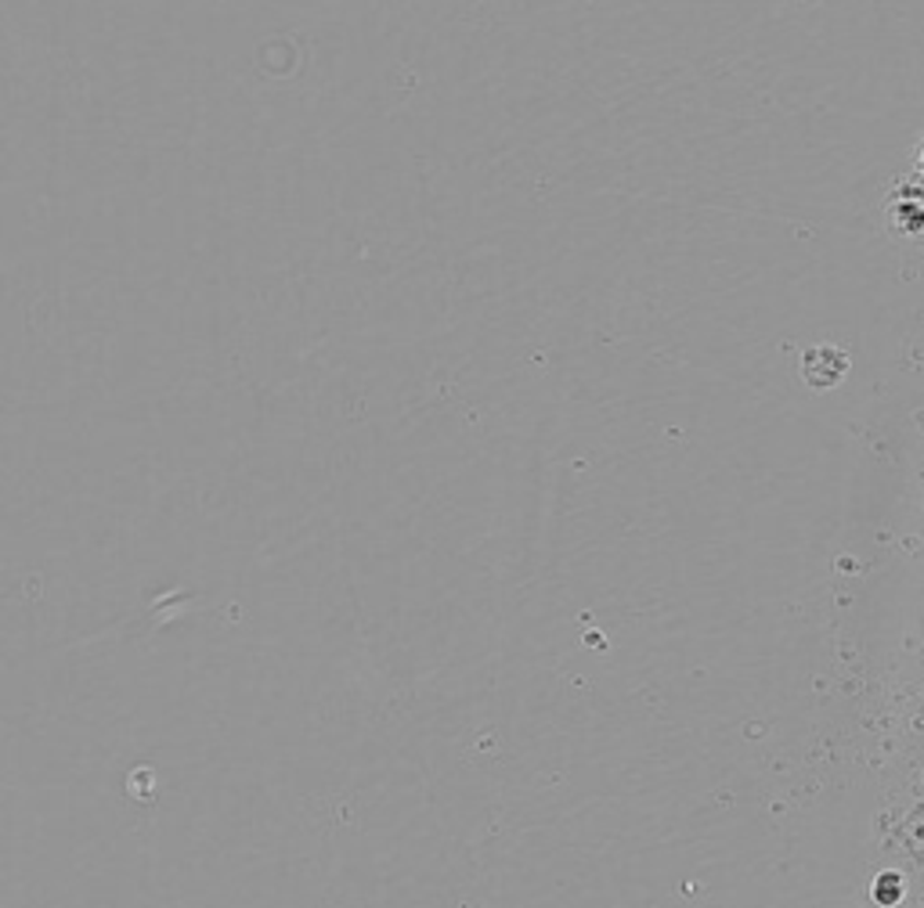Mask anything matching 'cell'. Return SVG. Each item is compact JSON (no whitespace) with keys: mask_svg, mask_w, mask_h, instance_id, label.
<instances>
[{"mask_svg":"<svg viewBox=\"0 0 924 908\" xmlns=\"http://www.w3.org/2000/svg\"><path fill=\"white\" fill-rule=\"evenodd\" d=\"M802 376L812 390H831L845 376H848V354L837 350V346H812V350L802 357Z\"/></svg>","mask_w":924,"mask_h":908,"instance_id":"cell-1","label":"cell"},{"mask_svg":"<svg viewBox=\"0 0 924 908\" xmlns=\"http://www.w3.org/2000/svg\"><path fill=\"white\" fill-rule=\"evenodd\" d=\"M870 901L878 908H899L906 901V876L899 869H881L870 880Z\"/></svg>","mask_w":924,"mask_h":908,"instance_id":"cell-2","label":"cell"},{"mask_svg":"<svg viewBox=\"0 0 924 908\" xmlns=\"http://www.w3.org/2000/svg\"><path fill=\"white\" fill-rule=\"evenodd\" d=\"M892 220L903 234H921L924 231V203L921 198H892Z\"/></svg>","mask_w":924,"mask_h":908,"instance_id":"cell-3","label":"cell"},{"mask_svg":"<svg viewBox=\"0 0 924 908\" xmlns=\"http://www.w3.org/2000/svg\"><path fill=\"white\" fill-rule=\"evenodd\" d=\"M917 177H921V184H924V145H921V156H917Z\"/></svg>","mask_w":924,"mask_h":908,"instance_id":"cell-4","label":"cell"}]
</instances>
